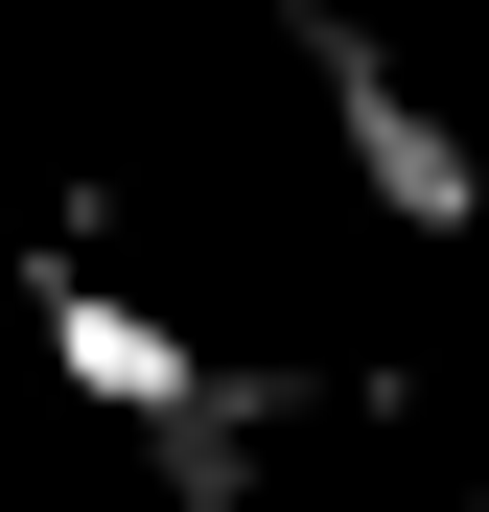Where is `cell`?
<instances>
[{
  "label": "cell",
  "mask_w": 489,
  "mask_h": 512,
  "mask_svg": "<svg viewBox=\"0 0 489 512\" xmlns=\"http://www.w3.org/2000/svg\"><path fill=\"white\" fill-rule=\"evenodd\" d=\"M303 70H326V140H350V187H373L396 233H466V210H489V163H466V117H443L420 70H396V47L350 24V0H303Z\"/></svg>",
  "instance_id": "6da1fadb"
},
{
  "label": "cell",
  "mask_w": 489,
  "mask_h": 512,
  "mask_svg": "<svg viewBox=\"0 0 489 512\" xmlns=\"http://www.w3.org/2000/svg\"><path fill=\"white\" fill-rule=\"evenodd\" d=\"M280 419H303L280 373H233V350H210V373L163 396V419H117V443H140V489H163V512H257V466H280Z\"/></svg>",
  "instance_id": "7a4b0ae2"
},
{
  "label": "cell",
  "mask_w": 489,
  "mask_h": 512,
  "mask_svg": "<svg viewBox=\"0 0 489 512\" xmlns=\"http://www.w3.org/2000/svg\"><path fill=\"white\" fill-rule=\"evenodd\" d=\"M47 373L94 396V419H163V396H187L210 350H187V326H163L140 280H94V256H47Z\"/></svg>",
  "instance_id": "3957f363"
},
{
  "label": "cell",
  "mask_w": 489,
  "mask_h": 512,
  "mask_svg": "<svg viewBox=\"0 0 489 512\" xmlns=\"http://www.w3.org/2000/svg\"><path fill=\"white\" fill-rule=\"evenodd\" d=\"M443 512H489V489H443Z\"/></svg>",
  "instance_id": "277c9868"
},
{
  "label": "cell",
  "mask_w": 489,
  "mask_h": 512,
  "mask_svg": "<svg viewBox=\"0 0 489 512\" xmlns=\"http://www.w3.org/2000/svg\"><path fill=\"white\" fill-rule=\"evenodd\" d=\"M280 24H303V0H280Z\"/></svg>",
  "instance_id": "5b68a950"
}]
</instances>
